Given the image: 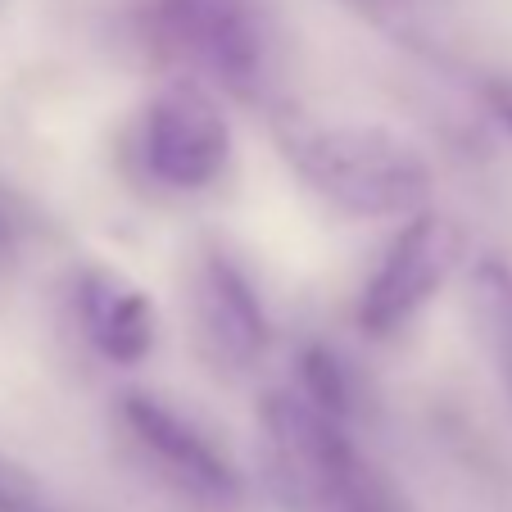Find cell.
Masks as SVG:
<instances>
[{"label":"cell","instance_id":"obj_3","mask_svg":"<svg viewBox=\"0 0 512 512\" xmlns=\"http://www.w3.org/2000/svg\"><path fill=\"white\" fill-rule=\"evenodd\" d=\"M136 164L155 186L177 195L209 191L232 164V123L200 82H168L136 123Z\"/></svg>","mask_w":512,"mask_h":512},{"label":"cell","instance_id":"obj_6","mask_svg":"<svg viewBox=\"0 0 512 512\" xmlns=\"http://www.w3.org/2000/svg\"><path fill=\"white\" fill-rule=\"evenodd\" d=\"M118 422L132 435V445L145 454V463L155 467L173 490H182L186 499L232 503L241 494L236 463L218 449V440L195 417L177 413L168 399L150 395V390H127L118 399Z\"/></svg>","mask_w":512,"mask_h":512},{"label":"cell","instance_id":"obj_2","mask_svg":"<svg viewBox=\"0 0 512 512\" xmlns=\"http://www.w3.org/2000/svg\"><path fill=\"white\" fill-rule=\"evenodd\" d=\"M272 490L290 512H399L386 476L358 449L349 417L327 413L295 381L259 408Z\"/></svg>","mask_w":512,"mask_h":512},{"label":"cell","instance_id":"obj_10","mask_svg":"<svg viewBox=\"0 0 512 512\" xmlns=\"http://www.w3.org/2000/svg\"><path fill=\"white\" fill-rule=\"evenodd\" d=\"M295 386H300L318 408H327V413L354 417V386H349V372L331 345H318V340H313V345L300 349Z\"/></svg>","mask_w":512,"mask_h":512},{"label":"cell","instance_id":"obj_1","mask_svg":"<svg viewBox=\"0 0 512 512\" xmlns=\"http://www.w3.org/2000/svg\"><path fill=\"white\" fill-rule=\"evenodd\" d=\"M277 141L300 182L349 218H413L431 204V164L390 127L286 118Z\"/></svg>","mask_w":512,"mask_h":512},{"label":"cell","instance_id":"obj_7","mask_svg":"<svg viewBox=\"0 0 512 512\" xmlns=\"http://www.w3.org/2000/svg\"><path fill=\"white\" fill-rule=\"evenodd\" d=\"M195 331H200L204 354L227 372H245L268 354L272 322L263 309L250 272L223 250H209L191 277Z\"/></svg>","mask_w":512,"mask_h":512},{"label":"cell","instance_id":"obj_5","mask_svg":"<svg viewBox=\"0 0 512 512\" xmlns=\"http://www.w3.org/2000/svg\"><path fill=\"white\" fill-rule=\"evenodd\" d=\"M150 37L159 50L195 64L232 96L263 87V28L254 0H150Z\"/></svg>","mask_w":512,"mask_h":512},{"label":"cell","instance_id":"obj_12","mask_svg":"<svg viewBox=\"0 0 512 512\" xmlns=\"http://www.w3.org/2000/svg\"><path fill=\"white\" fill-rule=\"evenodd\" d=\"M485 100H490L494 118H499V123L512 132V82H494V87L485 91Z\"/></svg>","mask_w":512,"mask_h":512},{"label":"cell","instance_id":"obj_9","mask_svg":"<svg viewBox=\"0 0 512 512\" xmlns=\"http://www.w3.org/2000/svg\"><path fill=\"white\" fill-rule=\"evenodd\" d=\"M476 313L485 327V345L494 354V368L503 377V390L512 395V263L508 259H481L472 272Z\"/></svg>","mask_w":512,"mask_h":512},{"label":"cell","instance_id":"obj_11","mask_svg":"<svg viewBox=\"0 0 512 512\" xmlns=\"http://www.w3.org/2000/svg\"><path fill=\"white\" fill-rule=\"evenodd\" d=\"M0 512H41V485L5 454H0Z\"/></svg>","mask_w":512,"mask_h":512},{"label":"cell","instance_id":"obj_8","mask_svg":"<svg viewBox=\"0 0 512 512\" xmlns=\"http://www.w3.org/2000/svg\"><path fill=\"white\" fill-rule=\"evenodd\" d=\"M73 304H78V322L87 331L91 349L105 363L136 368V363L155 354L159 309L127 272L105 268V263H87L78 272V281H73Z\"/></svg>","mask_w":512,"mask_h":512},{"label":"cell","instance_id":"obj_13","mask_svg":"<svg viewBox=\"0 0 512 512\" xmlns=\"http://www.w3.org/2000/svg\"><path fill=\"white\" fill-rule=\"evenodd\" d=\"M0 254H5V227H0Z\"/></svg>","mask_w":512,"mask_h":512},{"label":"cell","instance_id":"obj_4","mask_svg":"<svg viewBox=\"0 0 512 512\" xmlns=\"http://www.w3.org/2000/svg\"><path fill=\"white\" fill-rule=\"evenodd\" d=\"M463 259V232L431 204L404 218L399 236L386 245L381 263L372 268L368 286L358 295V327L372 340H390L445 290Z\"/></svg>","mask_w":512,"mask_h":512}]
</instances>
